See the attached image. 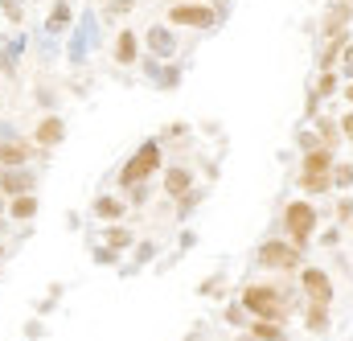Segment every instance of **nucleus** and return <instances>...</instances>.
<instances>
[{"instance_id":"nucleus-27","label":"nucleus","mask_w":353,"mask_h":341,"mask_svg":"<svg viewBox=\"0 0 353 341\" xmlns=\"http://www.w3.org/2000/svg\"><path fill=\"white\" fill-rule=\"evenodd\" d=\"M300 148H304V153H312V148H325V144H321V136H316V132H300Z\"/></svg>"},{"instance_id":"nucleus-8","label":"nucleus","mask_w":353,"mask_h":341,"mask_svg":"<svg viewBox=\"0 0 353 341\" xmlns=\"http://www.w3.org/2000/svg\"><path fill=\"white\" fill-rule=\"evenodd\" d=\"M33 161V144L25 140H4L0 144V169H25Z\"/></svg>"},{"instance_id":"nucleus-40","label":"nucleus","mask_w":353,"mask_h":341,"mask_svg":"<svg viewBox=\"0 0 353 341\" xmlns=\"http://www.w3.org/2000/svg\"><path fill=\"white\" fill-rule=\"evenodd\" d=\"M0 173H4V169H0Z\"/></svg>"},{"instance_id":"nucleus-3","label":"nucleus","mask_w":353,"mask_h":341,"mask_svg":"<svg viewBox=\"0 0 353 341\" xmlns=\"http://www.w3.org/2000/svg\"><path fill=\"white\" fill-rule=\"evenodd\" d=\"M255 263L263 271H296L304 263V247L283 243V239H267V243H259V251H255Z\"/></svg>"},{"instance_id":"nucleus-30","label":"nucleus","mask_w":353,"mask_h":341,"mask_svg":"<svg viewBox=\"0 0 353 341\" xmlns=\"http://www.w3.org/2000/svg\"><path fill=\"white\" fill-rule=\"evenodd\" d=\"M128 8H132V0H111V4H107V12H111V17H123Z\"/></svg>"},{"instance_id":"nucleus-2","label":"nucleus","mask_w":353,"mask_h":341,"mask_svg":"<svg viewBox=\"0 0 353 341\" xmlns=\"http://www.w3.org/2000/svg\"><path fill=\"white\" fill-rule=\"evenodd\" d=\"M157 169H161V144H157V140H144V144H140V148L119 165V185H123V189H132V185L148 181Z\"/></svg>"},{"instance_id":"nucleus-23","label":"nucleus","mask_w":353,"mask_h":341,"mask_svg":"<svg viewBox=\"0 0 353 341\" xmlns=\"http://www.w3.org/2000/svg\"><path fill=\"white\" fill-rule=\"evenodd\" d=\"M329 177H333V189H350L353 185V165H333Z\"/></svg>"},{"instance_id":"nucleus-24","label":"nucleus","mask_w":353,"mask_h":341,"mask_svg":"<svg viewBox=\"0 0 353 341\" xmlns=\"http://www.w3.org/2000/svg\"><path fill=\"white\" fill-rule=\"evenodd\" d=\"M316 136H321L325 148H337V128H333L329 119H321V115H316Z\"/></svg>"},{"instance_id":"nucleus-9","label":"nucleus","mask_w":353,"mask_h":341,"mask_svg":"<svg viewBox=\"0 0 353 341\" xmlns=\"http://www.w3.org/2000/svg\"><path fill=\"white\" fill-rule=\"evenodd\" d=\"M0 193H4V197L33 193V173H25V169H4V173H0Z\"/></svg>"},{"instance_id":"nucleus-29","label":"nucleus","mask_w":353,"mask_h":341,"mask_svg":"<svg viewBox=\"0 0 353 341\" xmlns=\"http://www.w3.org/2000/svg\"><path fill=\"white\" fill-rule=\"evenodd\" d=\"M128 193H132V202H136V206H144V202H148V181H140V185H132Z\"/></svg>"},{"instance_id":"nucleus-21","label":"nucleus","mask_w":353,"mask_h":341,"mask_svg":"<svg viewBox=\"0 0 353 341\" xmlns=\"http://www.w3.org/2000/svg\"><path fill=\"white\" fill-rule=\"evenodd\" d=\"M304 325H308V333H325V329H329V309H325V304H308Z\"/></svg>"},{"instance_id":"nucleus-22","label":"nucleus","mask_w":353,"mask_h":341,"mask_svg":"<svg viewBox=\"0 0 353 341\" xmlns=\"http://www.w3.org/2000/svg\"><path fill=\"white\" fill-rule=\"evenodd\" d=\"M46 25H50V33L66 29V25H70V4H66V0H58V4L50 8V21H46Z\"/></svg>"},{"instance_id":"nucleus-34","label":"nucleus","mask_w":353,"mask_h":341,"mask_svg":"<svg viewBox=\"0 0 353 341\" xmlns=\"http://www.w3.org/2000/svg\"><path fill=\"white\" fill-rule=\"evenodd\" d=\"M341 132L353 140V111H345V119H341Z\"/></svg>"},{"instance_id":"nucleus-35","label":"nucleus","mask_w":353,"mask_h":341,"mask_svg":"<svg viewBox=\"0 0 353 341\" xmlns=\"http://www.w3.org/2000/svg\"><path fill=\"white\" fill-rule=\"evenodd\" d=\"M176 79H181V70H176V66H173V70H169V75L161 79V86H176Z\"/></svg>"},{"instance_id":"nucleus-6","label":"nucleus","mask_w":353,"mask_h":341,"mask_svg":"<svg viewBox=\"0 0 353 341\" xmlns=\"http://www.w3.org/2000/svg\"><path fill=\"white\" fill-rule=\"evenodd\" d=\"M300 288H304V296H308V304H333V280H329V271H321V267H304L300 271Z\"/></svg>"},{"instance_id":"nucleus-17","label":"nucleus","mask_w":353,"mask_h":341,"mask_svg":"<svg viewBox=\"0 0 353 341\" xmlns=\"http://www.w3.org/2000/svg\"><path fill=\"white\" fill-rule=\"evenodd\" d=\"M8 214H12L17 222H29V218L37 214V197H33V193H21V197H12V202H8Z\"/></svg>"},{"instance_id":"nucleus-31","label":"nucleus","mask_w":353,"mask_h":341,"mask_svg":"<svg viewBox=\"0 0 353 341\" xmlns=\"http://www.w3.org/2000/svg\"><path fill=\"white\" fill-rule=\"evenodd\" d=\"M337 218H341V222H350V218H353V202H350V197L337 206Z\"/></svg>"},{"instance_id":"nucleus-10","label":"nucleus","mask_w":353,"mask_h":341,"mask_svg":"<svg viewBox=\"0 0 353 341\" xmlns=\"http://www.w3.org/2000/svg\"><path fill=\"white\" fill-rule=\"evenodd\" d=\"M90 214H94V218H103V222H119V218L128 214V197H115V193H103V197H94V206H90Z\"/></svg>"},{"instance_id":"nucleus-19","label":"nucleus","mask_w":353,"mask_h":341,"mask_svg":"<svg viewBox=\"0 0 353 341\" xmlns=\"http://www.w3.org/2000/svg\"><path fill=\"white\" fill-rule=\"evenodd\" d=\"M103 243H107V251H128L132 247V231L119 226V222H111V231L103 235Z\"/></svg>"},{"instance_id":"nucleus-15","label":"nucleus","mask_w":353,"mask_h":341,"mask_svg":"<svg viewBox=\"0 0 353 341\" xmlns=\"http://www.w3.org/2000/svg\"><path fill=\"white\" fill-rule=\"evenodd\" d=\"M255 341H288V329L283 325H275V321H251V329H247Z\"/></svg>"},{"instance_id":"nucleus-18","label":"nucleus","mask_w":353,"mask_h":341,"mask_svg":"<svg viewBox=\"0 0 353 341\" xmlns=\"http://www.w3.org/2000/svg\"><path fill=\"white\" fill-rule=\"evenodd\" d=\"M345 46H350V33L345 37H329V46L321 50V70H333V62L345 54Z\"/></svg>"},{"instance_id":"nucleus-20","label":"nucleus","mask_w":353,"mask_h":341,"mask_svg":"<svg viewBox=\"0 0 353 341\" xmlns=\"http://www.w3.org/2000/svg\"><path fill=\"white\" fill-rule=\"evenodd\" d=\"M300 189L304 193H325V189H333V177L329 173H300Z\"/></svg>"},{"instance_id":"nucleus-4","label":"nucleus","mask_w":353,"mask_h":341,"mask_svg":"<svg viewBox=\"0 0 353 341\" xmlns=\"http://www.w3.org/2000/svg\"><path fill=\"white\" fill-rule=\"evenodd\" d=\"M283 231H288V239H292L296 247H308V239H312V231H316V206H308V202L283 206Z\"/></svg>"},{"instance_id":"nucleus-5","label":"nucleus","mask_w":353,"mask_h":341,"mask_svg":"<svg viewBox=\"0 0 353 341\" xmlns=\"http://www.w3.org/2000/svg\"><path fill=\"white\" fill-rule=\"evenodd\" d=\"M222 21V12L218 8H210V4H201V0H185V4H173L169 8V25H185V29H214Z\"/></svg>"},{"instance_id":"nucleus-25","label":"nucleus","mask_w":353,"mask_h":341,"mask_svg":"<svg viewBox=\"0 0 353 341\" xmlns=\"http://www.w3.org/2000/svg\"><path fill=\"white\" fill-rule=\"evenodd\" d=\"M337 90V75L333 70H321V79H316V95L325 99V95H333Z\"/></svg>"},{"instance_id":"nucleus-28","label":"nucleus","mask_w":353,"mask_h":341,"mask_svg":"<svg viewBox=\"0 0 353 341\" xmlns=\"http://www.w3.org/2000/svg\"><path fill=\"white\" fill-rule=\"evenodd\" d=\"M226 321H230V325H247L251 317L243 313V304H230V309H226Z\"/></svg>"},{"instance_id":"nucleus-7","label":"nucleus","mask_w":353,"mask_h":341,"mask_svg":"<svg viewBox=\"0 0 353 341\" xmlns=\"http://www.w3.org/2000/svg\"><path fill=\"white\" fill-rule=\"evenodd\" d=\"M353 21V4H329L325 21H321V37H345Z\"/></svg>"},{"instance_id":"nucleus-37","label":"nucleus","mask_w":353,"mask_h":341,"mask_svg":"<svg viewBox=\"0 0 353 341\" xmlns=\"http://www.w3.org/2000/svg\"><path fill=\"white\" fill-rule=\"evenodd\" d=\"M239 341H255V338H251V333H243V338H239Z\"/></svg>"},{"instance_id":"nucleus-32","label":"nucleus","mask_w":353,"mask_h":341,"mask_svg":"<svg viewBox=\"0 0 353 341\" xmlns=\"http://www.w3.org/2000/svg\"><path fill=\"white\" fill-rule=\"evenodd\" d=\"M214 292H222V280H205L201 284V296H214Z\"/></svg>"},{"instance_id":"nucleus-13","label":"nucleus","mask_w":353,"mask_h":341,"mask_svg":"<svg viewBox=\"0 0 353 341\" xmlns=\"http://www.w3.org/2000/svg\"><path fill=\"white\" fill-rule=\"evenodd\" d=\"M189 189H193V169L173 165V169L165 173V193H169V197H185Z\"/></svg>"},{"instance_id":"nucleus-11","label":"nucleus","mask_w":353,"mask_h":341,"mask_svg":"<svg viewBox=\"0 0 353 341\" xmlns=\"http://www.w3.org/2000/svg\"><path fill=\"white\" fill-rule=\"evenodd\" d=\"M144 41H148V50H152L157 58H173V54H176V37H173V29H169V25H152Z\"/></svg>"},{"instance_id":"nucleus-36","label":"nucleus","mask_w":353,"mask_h":341,"mask_svg":"<svg viewBox=\"0 0 353 341\" xmlns=\"http://www.w3.org/2000/svg\"><path fill=\"white\" fill-rule=\"evenodd\" d=\"M345 99H350V103H353V83H350V86H345Z\"/></svg>"},{"instance_id":"nucleus-1","label":"nucleus","mask_w":353,"mask_h":341,"mask_svg":"<svg viewBox=\"0 0 353 341\" xmlns=\"http://www.w3.org/2000/svg\"><path fill=\"white\" fill-rule=\"evenodd\" d=\"M243 313L251 321H275V325H288L292 309H288V292L275 288V284H247L243 296H239Z\"/></svg>"},{"instance_id":"nucleus-12","label":"nucleus","mask_w":353,"mask_h":341,"mask_svg":"<svg viewBox=\"0 0 353 341\" xmlns=\"http://www.w3.org/2000/svg\"><path fill=\"white\" fill-rule=\"evenodd\" d=\"M62 136H66V124H62L58 115H46V119L37 124V132H33V144L54 148V144H62Z\"/></svg>"},{"instance_id":"nucleus-16","label":"nucleus","mask_w":353,"mask_h":341,"mask_svg":"<svg viewBox=\"0 0 353 341\" xmlns=\"http://www.w3.org/2000/svg\"><path fill=\"white\" fill-rule=\"evenodd\" d=\"M333 169V148H312L304 153V169L300 173H329Z\"/></svg>"},{"instance_id":"nucleus-14","label":"nucleus","mask_w":353,"mask_h":341,"mask_svg":"<svg viewBox=\"0 0 353 341\" xmlns=\"http://www.w3.org/2000/svg\"><path fill=\"white\" fill-rule=\"evenodd\" d=\"M136 54H140L136 33H132V29H119V37H115V62H119V66H132Z\"/></svg>"},{"instance_id":"nucleus-33","label":"nucleus","mask_w":353,"mask_h":341,"mask_svg":"<svg viewBox=\"0 0 353 341\" xmlns=\"http://www.w3.org/2000/svg\"><path fill=\"white\" fill-rule=\"evenodd\" d=\"M341 62H345V75L353 79V41L345 46V54H341Z\"/></svg>"},{"instance_id":"nucleus-39","label":"nucleus","mask_w":353,"mask_h":341,"mask_svg":"<svg viewBox=\"0 0 353 341\" xmlns=\"http://www.w3.org/2000/svg\"><path fill=\"white\" fill-rule=\"evenodd\" d=\"M0 210H4V202H0Z\"/></svg>"},{"instance_id":"nucleus-26","label":"nucleus","mask_w":353,"mask_h":341,"mask_svg":"<svg viewBox=\"0 0 353 341\" xmlns=\"http://www.w3.org/2000/svg\"><path fill=\"white\" fill-rule=\"evenodd\" d=\"M0 12H4L8 21H25V4H21V0H0Z\"/></svg>"},{"instance_id":"nucleus-38","label":"nucleus","mask_w":353,"mask_h":341,"mask_svg":"<svg viewBox=\"0 0 353 341\" xmlns=\"http://www.w3.org/2000/svg\"><path fill=\"white\" fill-rule=\"evenodd\" d=\"M0 255H4V243H0Z\"/></svg>"}]
</instances>
